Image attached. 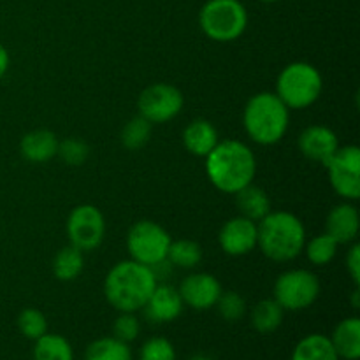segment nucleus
<instances>
[{"mask_svg": "<svg viewBox=\"0 0 360 360\" xmlns=\"http://www.w3.org/2000/svg\"><path fill=\"white\" fill-rule=\"evenodd\" d=\"M206 174L214 188L234 195L253 183L257 174V158L252 148L241 141H220L206 157Z\"/></svg>", "mask_w": 360, "mask_h": 360, "instance_id": "nucleus-1", "label": "nucleus"}, {"mask_svg": "<svg viewBox=\"0 0 360 360\" xmlns=\"http://www.w3.org/2000/svg\"><path fill=\"white\" fill-rule=\"evenodd\" d=\"M157 285L153 267L130 259L118 262L109 271L104 281V294L109 304L120 313H136L146 306Z\"/></svg>", "mask_w": 360, "mask_h": 360, "instance_id": "nucleus-2", "label": "nucleus"}, {"mask_svg": "<svg viewBox=\"0 0 360 360\" xmlns=\"http://www.w3.org/2000/svg\"><path fill=\"white\" fill-rule=\"evenodd\" d=\"M257 246L274 262H290L304 250V224L290 211H271L257 224Z\"/></svg>", "mask_w": 360, "mask_h": 360, "instance_id": "nucleus-3", "label": "nucleus"}, {"mask_svg": "<svg viewBox=\"0 0 360 360\" xmlns=\"http://www.w3.org/2000/svg\"><path fill=\"white\" fill-rule=\"evenodd\" d=\"M288 125L290 109L273 91H260L246 102L243 127L253 143L273 146L283 139Z\"/></svg>", "mask_w": 360, "mask_h": 360, "instance_id": "nucleus-4", "label": "nucleus"}, {"mask_svg": "<svg viewBox=\"0 0 360 360\" xmlns=\"http://www.w3.org/2000/svg\"><path fill=\"white\" fill-rule=\"evenodd\" d=\"M323 79L315 65L308 62H292L280 72L276 91L288 109H306L322 95Z\"/></svg>", "mask_w": 360, "mask_h": 360, "instance_id": "nucleus-5", "label": "nucleus"}, {"mask_svg": "<svg viewBox=\"0 0 360 360\" xmlns=\"http://www.w3.org/2000/svg\"><path fill=\"white\" fill-rule=\"evenodd\" d=\"M199 27L214 42H232L248 28V11L241 0H207L199 13Z\"/></svg>", "mask_w": 360, "mask_h": 360, "instance_id": "nucleus-6", "label": "nucleus"}, {"mask_svg": "<svg viewBox=\"0 0 360 360\" xmlns=\"http://www.w3.org/2000/svg\"><path fill=\"white\" fill-rule=\"evenodd\" d=\"M172 239L162 225L151 220H141L127 234V250L130 259L148 267H157L167 260Z\"/></svg>", "mask_w": 360, "mask_h": 360, "instance_id": "nucleus-7", "label": "nucleus"}, {"mask_svg": "<svg viewBox=\"0 0 360 360\" xmlns=\"http://www.w3.org/2000/svg\"><path fill=\"white\" fill-rule=\"evenodd\" d=\"M320 281L308 269H290L280 274L274 283V301L288 311H301L316 302Z\"/></svg>", "mask_w": 360, "mask_h": 360, "instance_id": "nucleus-8", "label": "nucleus"}, {"mask_svg": "<svg viewBox=\"0 0 360 360\" xmlns=\"http://www.w3.org/2000/svg\"><path fill=\"white\" fill-rule=\"evenodd\" d=\"M323 167L329 174L330 186L345 200L352 202L360 197V148L355 144L338 148Z\"/></svg>", "mask_w": 360, "mask_h": 360, "instance_id": "nucleus-9", "label": "nucleus"}, {"mask_svg": "<svg viewBox=\"0 0 360 360\" xmlns=\"http://www.w3.org/2000/svg\"><path fill=\"white\" fill-rule=\"evenodd\" d=\"M185 98L179 88L167 83H155L144 88L137 101L139 115L153 123H167L181 112Z\"/></svg>", "mask_w": 360, "mask_h": 360, "instance_id": "nucleus-10", "label": "nucleus"}, {"mask_svg": "<svg viewBox=\"0 0 360 360\" xmlns=\"http://www.w3.org/2000/svg\"><path fill=\"white\" fill-rule=\"evenodd\" d=\"M67 236L70 245L79 248L81 252L98 248L105 236L104 214L91 204L74 207L67 220Z\"/></svg>", "mask_w": 360, "mask_h": 360, "instance_id": "nucleus-11", "label": "nucleus"}, {"mask_svg": "<svg viewBox=\"0 0 360 360\" xmlns=\"http://www.w3.org/2000/svg\"><path fill=\"white\" fill-rule=\"evenodd\" d=\"M259 227L257 221L246 217H234L224 224L218 234L220 248L231 257H243L257 248Z\"/></svg>", "mask_w": 360, "mask_h": 360, "instance_id": "nucleus-12", "label": "nucleus"}, {"mask_svg": "<svg viewBox=\"0 0 360 360\" xmlns=\"http://www.w3.org/2000/svg\"><path fill=\"white\" fill-rule=\"evenodd\" d=\"M178 292L183 299V304L197 311H204V309L214 308L224 290L218 278L213 274L193 273L181 281Z\"/></svg>", "mask_w": 360, "mask_h": 360, "instance_id": "nucleus-13", "label": "nucleus"}, {"mask_svg": "<svg viewBox=\"0 0 360 360\" xmlns=\"http://www.w3.org/2000/svg\"><path fill=\"white\" fill-rule=\"evenodd\" d=\"M340 148L336 132L326 125H311L299 136V150L306 158L326 165Z\"/></svg>", "mask_w": 360, "mask_h": 360, "instance_id": "nucleus-14", "label": "nucleus"}, {"mask_svg": "<svg viewBox=\"0 0 360 360\" xmlns=\"http://www.w3.org/2000/svg\"><path fill=\"white\" fill-rule=\"evenodd\" d=\"M360 229L359 210L352 202H343L329 211L326 220V232L338 245H352L357 239Z\"/></svg>", "mask_w": 360, "mask_h": 360, "instance_id": "nucleus-15", "label": "nucleus"}, {"mask_svg": "<svg viewBox=\"0 0 360 360\" xmlns=\"http://www.w3.org/2000/svg\"><path fill=\"white\" fill-rule=\"evenodd\" d=\"M183 299L179 295L178 288L171 285H157L151 294L150 301L144 306V311L150 320L157 323H167L178 319L183 313Z\"/></svg>", "mask_w": 360, "mask_h": 360, "instance_id": "nucleus-16", "label": "nucleus"}, {"mask_svg": "<svg viewBox=\"0 0 360 360\" xmlns=\"http://www.w3.org/2000/svg\"><path fill=\"white\" fill-rule=\"evenodd\" d=\"M218 143L220 136L217 127L207 120H193L183 132V144L193 157L206 158Z\"/></svg>", "mask_w": 360, "mask_h": 360, "instance_id": "nucleus-17", "label": "nucleus"}, {"mask_svg": "<svg viewBox=\"0 0 360 360\" xmlns=\"http://www.w3.org/2000/svg\"><path fill=\"white\" fill-rule=\"evenodd\" d=\"M20 151L28 162L42 164V162H48L56 157L58 139H56L55 132H51V130H32V132L25 134L23 139H21Z\"/></svg>", "mask_w": 360, "mask_h": 360, "instance_id": "nucleus-18", "label": "nucleus"}, {"mask_svg": "<svg viewBox=\"0 0 360 360\" xmlns=\"http://www.w3.org/2000/svg\"><path fill=\"white\" fill-rule=\"evenodd\" d=\"M334 350L340 359L359 360L360 359V320L357 316L341 320L334 329L333 338Z\"/></svg>", "mask_w": 360, "mask_h": 360, "instance_id": "nucleus-19", "label": "nucleus"}, {"mask_svg": "<svg viewBox=\"0 0 360 360\" xmlns=\"http://www.w3.org/2000/svg\"><path fill=\"white\" fill-rule=\"evenodd\" d=\"M234 195L241 217H246L259 224L266 214L271 213V200L267 197L266 190L260 188V186H255L253 183L245 186V188H241Z\"/></svg>", "mask_w": 360, "mask_h": 360, "instance_id": "nucleus-20", "label": "nucleus"}, {"mask_svg": "<svg viewBox=\"0 0 360 360\" xmlns=\"http://www.w3.org/2000/svg\"><path fill=\"white\" fill-rule=\"evenodd\" d=\"M292 360H340V355L334 350V345L329 336L323 334H309L302 338L294 348Z\"/></svg>", "mask_w": 360, "mask_h": 360, "instance_id": "nucleus-21", "label": "nucleus"}, {"mask_svg": "<svg viewBox=\"0 0 360 360\" xmlns=\"http://www.w3.org/2000/svg\"><path fill=\"white\" fill-rule=\"evenodd\" d=\"M84 267V257L83 252L76 246L69 245L63 246L53 260V274L58 278L60 281H74Z\"/></svg>", "mask_w": 360, "mask_h": 360, "instance_id": "nucleus-22", "label": "nucleus"}, {"mask_svg": "<svg viewBox=\"0 0 360 360\" xmlns=\"http://www.w3.org/2000/svg\"><path fill=\"white\" fill-rule=\"evenodd\" d=\"M84 360H132V350L118 338H101L88 345Z\"/></svg>", "mask_w": 360, "mask_h": 360, "instance_id": "nucleus-23", "label": "nucleus"}, {"mask_svg": "<svg viewBox=\"0 0 360 360\" xmlns=\"http://www.w3.org/2000/svg\"><path fill=\"white\" fill-rule=\"evenodd\" d=\"M283 311L285 309L274 299H264L257 302L252 311V323L257 333L271 334L280 329L283 322Z\"/></svg>", "mask_w": 360, "mask_h": 360, "instance_id": "nucleus-24", "label": "nucleus"}, {"mask_svg": "<svg viewBox=\"0 0 360 360\" xmlns=\"http://www.w3.org/2000/svg\"><path fill=\"white\" fill-rule=\"evenodd\" d=\"M34 360H74V352L65 338L46 333L35 340Z\"/></svg>", "mask_w": 360, "mask_h": 360, "instance_id": "nucleus-25", "label": "nucleus"}, {"mask_svg": "<svg viewBox=\"0 0 360 360\" xmlns=\"http://www.w3.org/2000/svg\"><path fill=\"white\" fill-rule=\"evenodd\" d=\"M167 260L181 269H193L202 262V248L192 239H178L169 246Z\"/></svg>", "mask_w": 360, "mask_h": 360, "instance_id": "nucleus-26", "label": "nucleus"}, {"mask_svg": "<svg viewBox=\"0 0 360 360\" xmlns=\"http://www.w3.org/2000/svg\"><path fill=\"white\" fill-rule=\"evenodd\" d=\"M338 248H340L338 241L330 238L327 232H323V234L320 236H315V238L309 239V241L304 245V252L309 262H311L313 266H320V267L327 266V264L336 257Z\"/></svg>", "mask_w": 360, "mask_h": 360, "instance_id": "nucleus-27", "label": "nucleus"}, {"mask_svg": "<svg viewBox=\"0 0 360 360\" xmlns=\"http://www.w3.org/2000/svg\"><path fill=\"white\" fill-rule=\"evenodd\" d=\"M151 137V123L144 120L143 116H136V118L129 120L122 130V144L127 150H141L146 146L148 141Z\"/></svg>", "mask_w": 360, "mask_h": 360, "instance_id": "nucleus-28", "label": "nucleus"}, {"mask_svg": "<svg viewBox=\"0 0 360 360\" xmlns=\"http://www.w3.org/2000/svg\"><path fill=\"white\" fill-rule=\"evenodd\" d=\"M18 329L28 340H39L48 333V320L39 309L27 308L18 316Z\"/></svg>", "mask_w": 360, "mask_h": 360, "instance_id": "nucleus-29", "label": "nucleus"}, {"mask_svg": "<svg viewBox=\"0 0 360 360\" xmlns=\"http://www.w3.org/2000/svg\"><path fill=\"white\" fill-rule=\"evenodd\" d=\"M218 313L224 316L227 322H238L245 316L246 313V301L241 294L238 292H221L218 297L217 304Z\"/></svg>", "mask_w": 360, "mask_h": 360, "instance_id": "nucleus-30", "label": "nucleus"}, {"mask_svg": "<svg viewBox=\"0 0 360 360\" xmlns=\"http://www.w3.org/2000/svg\"><path fill=\"white\" fill-rule=\"evenodd\" d=\"M88 155H90V148L86 143H83L81 139H70L58 141V151H56V157L62 158L67 165H83L86 162Z\"/></svg>", "mask_w": 360, "mask_h": 360, "instance_id": "nucleus-31", "label": "nucleus"}, {"mask_svg": "<svg viewBox=\"0 0 360 360\" xmlns=\"http://www.w3.org/2000/svg\"><path fill=\"white\" fill-rule=\"evenodd\" d=\"M139 360H176L174 345L165 338H151L141 348Z\"/></svg>", "mask_w": 360, "mask_h": 360, "instance_id": "nucleus-32", "label": "nucleus"}, {"mask_svg": "<svg viewBox=\"0 0 360 360\" xmlns=\"http://www.w3.org/2000/svg\"><path fill=\"white\" fill-rule=\"evenodd\" d=\"M112 330H115V338L125 341V343H130V341H134L139 336V320L136 319L134 313H120L118 319L115 320Z\"/></svg>", "mask_w": 360, "mask_h": 360, "instance_id": "nucleus-33", "label": "nucleus"}, {"mask_svg": "<svg viewBox=\"0 0 360 360\" xmlns=\"http://www.w3.org/2000/svg\"><path fill=\"white\" fill-rule=\"evenodd\" d=\"M347 269H348V274H350V278L354 280V283L359 287L360 283V245L359 243H354L352 248L348 250Z\"/></svg>", "mask_w": 360, "mask_h": 360, "instance_id": "nucleus-34", "label": "nucleus"}, {"mask_svg": "<svg viewBox=\"0 0 360 360\" xmlns=\"http://www.w3.org/2000/svg\"><path fill=\"white\" fill-rule=\"evenodd\" d=\"M9 65H11L9 51H7L6 46L0 44V79H2V77L7 74V70H9Z\"/></svg>", "mask_w": 360, "mask_h": 360, "instance_id": "nucleus-35", "label": "nucleus"}, {"mask_svg": "<svg viewBox=\"0 0 360 360\" xmlns=\"http://www.w3.org/2000/svg\"><path fill=\"white\" fill-rule=\"evenodd\" d=\"M260 2H264V4H273V2H278V0H260Z\"/></svg>", "mask_w": 360, "mask_h": 360, "instance_id": "nucleus-36", "label": "nucleus"}, {"mask_svg": "<svg viewBox=\"0 0 360 360\" xmlns=\"http://www.w3.org/2000/svg\"><path fill=\"white\" fill-rule=\"evenodd\" d=\"M193 360H210V359H206V357H195Z\"/></svg>", "mask_w": 360, "mask_h": 360, "instance_id": "nucleus-37", "label": "nucleus"}]
</instances>
